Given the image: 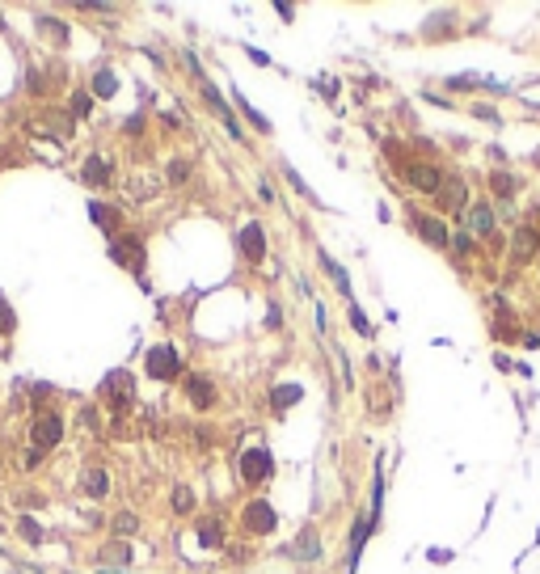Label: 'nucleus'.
Listing matches in <instances>:
<instances>
[{
    "mask_svg": "<svg viewBox=\"0 0 540 574\" xmlns=\"http://www.w3.org/2000/svg\"><path fill=\"white\" fill-rule=\"evenodd\" d=\"M89 110H93L89 93H76V97H72V114H76V118H89Z\"/></svg>",
    "mask_w": 540,
    "mask_h": 574,
    "instance_id": "obj_25",
    "label": "nucleus"
},
{
    "mask_svg": "<svg viewBox=\"0 0 540 574\" xmlns=\"http://www.w3.org/2000/svg\"><path fill=\"white\" fill-rule=\"evenodd\" d=\"M110 258L118 262V266H127V270H144V241L139 237H118L114 245H110Z\"/></svg>",
    "mask_w": 540,
    "mask_h": 574,
    "instance_id": "obj_3",
    "label": "nucleus"
},
{
    "mask_svg": "<svg viewBox=\"0 0 540 574\" xmlns=\"http://www.w3.org/2000/svg\"><path fill=\"white\" fill-rule=\"evenodd\" d=\"M38 465H42V452H38V448H30V452H25V461H21V469H38Z\"/></svg>",
    "mask_w": 540,
    "mask_h": 574,
    "instance_id": "obj_29",
    "label": "nucleus"
},
{
    "mask_svg": "<svg viewBox=\"0 0 540 574\" xmlns=\"http://www.w3.org/2000/svg\"><path fill=\"white\" fill-rule=\"evenodd\" d=\"M351 325H355L359 334H372V325H368V313H363V308H351Z\"/></svg>",
    "mask_w": 540,
    "mask_h": 574,
    "instance_id": "obj_26",
    "label": "nucleus"
},
{
    "mask_svg": "<svg viewBox=\"0 0 540 574\" xmlns=\"http://www.w3.org/2000/svg\"><path fill=\"white\" fill-rule=\"evenodd\" d=\"M532 254H536V232H532V228H520V232H515V258L528 262Z\"/></svg>",
    "mask_w": 540,
    "mask_h": 574,
    "instance_id": "obj_17",
    "label": "nucleus"
},
{
    "mask_svg": "<svg viewBox=\"0 0 540 574\" xmlns=\"http://www.w3.org/2000/svg\"><path fill=\"white\" fill-rule=\"evenodd\" d=\"M444 207H448V211H456V207H465V186H460V182H452V186L444 190Z\"/></svg>",
    "mask_w": 540,
    "mask_h": 574,
    "instance_id": "obj_19",
    "label": "nucleus"
},
{
    "mask_svg": "<svg viewBox=\"0 0 540 574\" xmlns=\"http://www.w3.org/2000/svg\"><path fill=\"white\" fill-rule=\"evenodd\" d=\"M237 101H241V110H245V118H249V123H253L258 131H270V123H266V114H258V110H253V106H249L245 97H237Z\"/></svg>",
    "mask_w": 540,
    "mask_h": 574,
    "instance_id": "obj_20",
    "label": "nucleus"
},
{
    "mask_svg": "<svg viewBox=\"0 0 540 574\" xmlns=\"http://www.w3.org/2000/svg\"><path fill=\"white\" fill-rule=\"evenodd\" d=\"M17 330V317H13V308L4 304V296H0V334H13Z\"/></svg>",
    "mask_w": 540,
    "mask_h": 574,
    "instance_id": "obj_24",
    "label": "nucleus"
},
{
    "mask_svg": "<svg viewBox=\"0 0 540 574\" xmlns=\"http://www.w3.org/2000/svg\"><path fill=\"white\" fill-rule=\"evenodd\" d=\"M494 228V216H490V207L486 203H477V207H469V232H490Z\"/></svg>",
    "mask_w": 540,
    "mask_h": 574,
    "instance_id": "obj_14",
    "label": "nucleus"
},
{
    "mask_svg": "<svg viewBox=\"0 0 540 574\" xmlns=\"http://www.w3.org/2000/svg\"><path fill=\"white\" fill-rule=\"evenodd\" d=\"M279 321H283V313H279V308L270 304V308H266V325H279Z\"/></svg>",
    "mask_w": 540,
    "mask_h": 574,
    "instance_id": "obj_31",
    "label": "nucleus"
},
{
    "mask_svg": "<svg viewBox=\"0 0 540 574\" xmlns=\"http://www.w3.org/2000/svg\"><path fill=\"white\" fill-rule=\"evenodd\" d=\"M237 245H241V254H245L249 262H262V258H266V237H262V224H245V228L237 232Z\"/></svg>",
    "mask_w": 540,
    "mask_h": 574,
    "instance_id": "obj_6",
    "label": "nucleus"
},
{
    "mask_svg": "<svg viewBox=\"0 0 540 574\" xmlns=\"http://www.w3.org/2000/svg\"><path fill=\"white\" fill-rule=\"evenodd\" d=\"M199 541H203V545H220V541H224L220 524H215V520H211V524H203V528H199Z\"/></svg>",
    "mask_w": 540,
    "mask_h": 574,
    "instance_id": "obj_22",
    "label": "nucleus"
},
{
    "mask_svg": "<svg viewBox=\"0 0 540 574\" xmlns=\"http://www.w3.org/2000/svg\"><path fill=\"white\" fill-rule=\"evenodd\" d=\"M418 232H422V241L427 245H448V224L439 220V216H418Z\"/></svg>",
    "mask_w": 540,
    "mask_h": 574,
    "instance_id": "obj_9",
    "label": "nucleus"
},
{
    "mask_svg": "<svg viewBox=\"0 0 540 574\" xmlns=\"http://www.w3.org/2000/svg\"><path fill=\"white\" fill-rule=\"evenodd\" d=\"M80 177H84L89 186H106V182H110V161H106V156H97V152H93V156H84Z\"/></svg>",
    "mask_w": 540,
    "mask_h": 574,
    "instance_id": "obj_11",
    "label": "nucleus"
},
{
    "mask_svg": "<svg viewBox=\"0 0 540 574\" xmlns=\"http://www.w3.org/2000/svg\"><path fill=\"white\" fill-rule=\"evenodd\" d=\"M241 524H245L249 532H270V528H275V511H270V503H249V507H245V516H241Z\"/></svg>",
    "mask_w": 540,
    "mask_h": 574,
    "instance_id": "obj_8",
    "label": "nucleus"
},
{
    "mask_svg": "<svg viewBox=\"0 0 540 574\" xmlns=\"http://www.w3.org/2000/svg\"><path fill=\"white\" fill-rule=\"evenodd\" d=\"M182 372V355L173 347H152L148 351V376L152 380H173Z\"/></svg>",
    "mask_w": 540,
    "mask_h": 574,
    "instance_id": "obj_1",
    "label": "nucleus"
},
{
    "mask_svg": "<svg viewBox=\"0 0 540 574\" xmlns=\"http://www.w3.org/2000/svg\"><path fill=\"white\" fill-rule=\"evenodd\" d=\"M406 182L414 190H422V194H439L444 190V173L431 169V165H406Z\"/></svg>",
    "mask_w": 540,
    "mask_h": 574,
    "instance_id": "obj_5",
    "label": "nucleus"
},
{
    "mask_svg": "<svg viewBox=\"0 0 540 574\" xmlns=\"http://www.w3.org/2000/svg\"><path fill=\"white\" fill-rule=\"evenodd\" d=\"M270 469H275V461H270L266 448H253V452L241 456V478H245L249 486H262V482L270 478Z\"/></svg>",
    "mask_w": 540,
    "mask_h": 574,
    "instance_id": "obj_4",
    "label": "nucleus"
},
{
    "mask_svg": "<svg viewBox=\"0 0 540 574\" xmlns=\"http://www.w3.org/2000/svg\"><path fill=\"white\" fill-rule=\"evenodd\" d=\"M300 397H304V389H300V385H279V389L270 393V406H275V410H287V406H296Z\"/></svg>",
    "mask_w": 540,
    "mask_h": 574,
    "instance_id": "obj_15",
    "label": "nucleus"
},
{
    "mask_svg": "<svg viewBox=\"0 0 540 574\" xmlns=\"http://www.w3.org/2000/svg\"><path fill=\"white\" fill-rule=\"evenodd\" d=\"M93 93H97V97H114V93H118V76H114L110 68H101V72L93 76Z\"/></svg>",
    "mask_w": 540,
    "mask_h": 574,
    "instance_id": "obj_16",
    "label": "nucleus"
},
{
    "mask_svg": "<svg viewBox=\"0 0 540 574\" xmlns=\"http://www.w3.org/2000/svg\"><path fill=\"white\" fill-rule=\"evenodd\" d=\"M30 439H34V448H38V452L55 448V444L63 439V418H59V414H38V418H34V427H30Z\"/></svg>",
    "mask_w": 540,
    "mask_h": 574,
    "instance_id": "obj_2",
    "label": "nucleus"
},
{
    "mask_svg": "<svg viewBox=\"0 0 540 574\" xmlns=\"http://www.w3.org/2000/svg\"><path fill=\"white\" fill-rule=\"evenodd\" d=\"M135 528H139L135 516H118V520H114V532H118V537H135Z\"/></svg>",
    "mask_w": 540,
    "mask_h": 574,
    "instance_id": "obj_23",
    "label": "nucleus"
},
{
    "mask_svg": "<svg viewBox=\"0 0 540 574\" xmlns=\"http://www.w3.org/2000/svg\"><path fill=\"white\" fill-rule=\"evenodd\" d=\"M186 393H190V401H194L199 410L215 406V385H211L207 376H190V380H186Z\"/></svg>",
    "mask_w": 540,
    "mask_h": 574,
    "instance_id": "obj_10",
    "label": "nucleus"
},
{
    "mask_svg": "<svg viewBox=\"0 0 540 574\" xmlns=\"http://www.w3.org/2000/svg\"><path fill=\"white\" fill-rule=\"evenodd\" d=\"M17 532H21L30 545H42V528H38V520H34V516H17Z\"/></svg>",
    "mask_w": 540,
    "mask_h": 574,
    "instance_id": "obj_18",
    "label": "nucleus"
},
{
    "mask_svg": "<svg viewBox=\"0 0 540 574\" xmlns=\"http://www.w3.org/2000/svg\"><path fill=\"white\" fill-rule=\"evenodd\" d=\"M186 173H190V165H186V161H173V169H169V177H173V182H186Z\"/></svg>",
    "mask_w": 540,
    "mask_h": 574,
    "instance_id": "obj_28",
    "label": "nucleus"
},
{
    "mask_svg": "<svg viewBox=\"0 0 540 574\" xmlns=\"http://www.w3.org/2000/svg\"><path fill=\"white\" fill-rule=\"evenodd\" d=\"M89 216H93V224H97L101 232H114V228L123 224V216H118V211H114L110 203H97V199L89 203Z\"/></svg>",
    "mask_w": 540,
    "mask_h": 574,
    "instance_id": "obj_12",
    "label": "nucleus"
},
{
    "mask_svg": "<svg viewBox=\"0 0 540 574\" xmlns=\"http://www.w3.org/2000/svg\"><path fill=\"white\" fill-rule=\"evenodd\" d=\"M173 507H177V511H190V507H194V499H190V490H186V486H182V490H173Z\"/></svg>",
    "mask_w": 540,
    "mask_h": 574,
    "instance_id": "obj_27",
    "label": "nucleus"
},
{
    "mask_svg": "<svg viewBox=\"0 0 540 574\" xmlns=\"http://www.w3.org/2000/svg\"><path fill=\"white\" fill-rule=\"evenodd\" d=\"M80 490H84L89 499H106V494H110V478H106V469H89V473H84V482H80Z\"/></svg>",
    "mask_w": 540,
    "mask_h": 574,
    "instance_id": "obj_13",
    "label": "nucleus"
},
{
    "mask_svg": "<svg viewBox=\"0 0 540 574\" xmlns=\"http://www.w3.org/2000/svg\"><path fill=\"white\" fill-rule=\"evenodd\" d=\"M101 393H106V401H110V406L127 410V406H131V380H127V372H114V376H106Z\"/></svg>",
    "mask_w": 540,
    "mask_h": 574,
    "instance_id": "obj_7",
    "label": "nucleus"
},
{
    "mask_svg": "<svg viewBox=\"0 0 540 574\" xmlns=\"http://www.w3.org/2000/svg\"><path fill=\"white\" fill-rule=\"evenodd\" d=\"M494 194H498V199H511V194H515V177L494 173Z\"/></svg>",
    "mask_w": 540,
    "mask_h": 574,
    "instance_id": "obj_21",
    "label": "nucleus"
},
{
    "mask_svg": "<svg viewBox=\"0 0 540 574\" xmlns=\"http://www.w3.org/2000/svg\"><path fill=\"white\" fill-rule=\"evenodd\" d=\"M245 55H249V59H253V63H270V55H262V51H258V46H245Z\"/></svg>",
    "mask_w": 540,
    "mask_h": 574,
    "instance_id": "obj_30",
    "label": "nucleus"
}]
</instances>
